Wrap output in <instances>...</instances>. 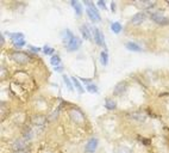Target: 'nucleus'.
Instances as JSON below:
<instances>
[{
    "label": "nucleus",
    "mask_w": 169,
    "mask_h": 153,
    "mask_svg": "<svg viewBox=\"0 0 169 153\" xmlns=\"http://www.w3.org/2000/svg\"><path fill=\"white\" fill-rule=\"evenodd\" d=\"M85 4L88 5V7L86 9V13L89 17L91 21H93V22H100L101 21V17H100L97 7L94 6V4H93V3H88V1H85Z\"/></svg>",
    "instance_id": "obj_1"
},
{
    "label": "nucleus",
    "mask_w": 169,
    "mask_h": 153,
    "mask_svg": "<svg viewBox=\"0 0 169 153\" xmlns=\"http://www.w3.org/2000/svg\"><path fill=\"white\" fill-rule=\"evenodd\" d=\"M11 57L18 64H21V65H24L29 61V56L25 54V53H22V51H14L11 54Z\"/></svg>",
    "instance_id": "obj_2"
},
{
    "label": "nucleus",
    "mask_w": 169,
    "mask_h": 153,
    "mask_svg": "<svg viewBox=\"0 0 169 153\" xmlns=\"http://www.w3.org/2000/svg\"><path fill=\"white\" fill-rule=\"evenodd\" d=\"M150 17H151V19H153L155 23H157V24H160V25L169 24V18H168V17H164V16H163L162 13H160V12H154V13L150 14Z\"/></svg>",
    "instance_id": "obj_3"
},
{
    "label": "nucleus",
    "mask_w": 169,
    "mask_h": 153,
    "mask_svg": "<svg viewBox=\"0 0 169 153\" xmlns=\"http://www.w3.org/2000/svg\"><path fill=\"white\" fill-rule=\"evenodd\" d=\"M66 46H67V48H68L69 51H74V50H76V49L80 48V46H81V40H80L78 36H74Z\"/></svg>",
    "instance_id": "obj_4"
},
{
    "label": "nucleus",
    "mask_w": 169,
    "mask_h": 153,
    "mask_svg": "<svg viewBox=\"0 0 169 153\" xmlns=\"http://www.w3.org/2000/svg\"><path fill=\"white\" fill-rule=\"evenodd\" d=\"M94 41L98 46H103L104 48H106V44H105V37H104V34L98 29V28H94Z\"/></svg>",
    "instance_id": "obj_5"
},
{
    "label": "nucleus",
    "mask_w": 169,
    "mask_h": 153,
    "mask_svg": "<svg viewBox=\"0 0 169 153\" xmlns=\"http://www.w3.org/2000/svg\"><path fill=\"white\" fill-rule=\"evenodd\" d=\"M70 117H71V120L75 122V123H81L82 121H83V114L79 110V109H73L70 112Z\"/></svg>",
    "instance_id": "obj_6"
},
{
    "label": "nucleus",
    "mask_w": 169,
    "mask_h": 153,
    "mask_svg": "<svg viewBox=\"0 0 169 153\" xmlns=\"http://www.w3.org/2000/svg\"><path fill=\"white\" fill-rule=\"evenodd\" d=\"M97 147H98V139L97 138H92L86 144L85 151H86V153H94V151L97 149Z\"/></svg>",
    "instance_id": "obj_7"
},
{
    "label": "nucleus",
    "mask_w": 169,
    "mask_h": 153,
    "mask_svg": "<svg viewBox=\"0 0 169 153\" xmlns=\"http://www.w3.org/2000/svg\"><path fill=\"white\" fill-rule=\"evenodd\" d=\"M80 32L82 35V37L85 38V40H88L91 41L92 40V31H91V25H87V24H82L80 26Z\"/></svg>",
    "instance_id": "obj_8"
},
{
    "label": "nucleus",
    "mask_w": 169,
    "mask_h": 153,
    "mask_svg": "<svg viewBox=\"0 0 169 153\" xmlns=\"http://www.w3.org/2000/svg\"><path fill=\"white\" fill-rule=\"evenodd\" d=\"M145 21V13L144 12H137L136 14L132 16L131 18V23L134 25H141Z\"/></svg>",
    "instance_id": "obj_9"
},
{
    "label": "nucleus",
    "mask_w": 169,
    "mask_h": 153,
    "mask_svg": "<svg viewBox=\"0 0 169 153\" xmlns=\"http://www.w3.org/2000/svg\"><path fill=\"white\" fill-rule=\"evenodd\" d=\"M28 147V141L25 139H18L13 142V149L14 151H25Z\"/></svg>",
    "instance_id": "obj_10"
},
{
    "label": "nucleus",
    "mask_w": 169,
    "mask_h": 153,
    "mask_svg": "<svg viewBox=\"0 0 169 153\" xmlns=\"http://www.w3.org/2000/svg\"><path fill=\"white\" fill-rule=\"evenodd\" d=\"M126 83L125 82H120V83H118L116 86H115V90H113V93L116 94V96H122L125 91H126Z\"/></svg>",
    "instance_id": "obj_11"
},
{
    "label": "nucleus",
    "mask_w": 169,
    "mask_h": 153,
    "mask_svg": "<svg viewBox=\"0 0 169 153\" xmlns=\"http://www.w3.org/2000/svg\"><path fill=\"white\" fill-rule=\"evenodd\" d=\"M125 47L127 50H131V51H142V48L135 42H126Z\"/></svg>",
    "instance_id": "obj_12"
},
{
    "label": "nucleus",
    "mask_w": 169,
    "mask_h": 153,
    "mask_svg": "<svg viewBox=\"0 0 169 153\" xmlns=\"http://www.w3.org/2000/svg\"><path fill=\"white\" fill-rule=\"evenodd\" d=\"M7 35H8V37L11 38V40L13 41V43L24 40V34H22V32H13V34H7Z\"/></svg>",
    "instance_id": "obj_13"
},
{
    "label": "nucleus",
    "mask_w": 169,
    "mask_h": 153,
    "mask_svg": "<svg viewBox=\"0 0 169 153\" xmlns=\"http://www.w3.org/2000/svg\"><path fill=\"white\" fill-rule=\"evenodd\" d=\"M71 5H73V7H74V10H75V13H76L78 16H81V14H82V6H81V4H80L79 1H76V0H73Z\"/></svg>",
    "instance_id": "obj_14"
},
{
    "label": "nucleus",
    "mask_w": 169,
    "mask_h": 153,
    "mask_svg": "<svg viewBox=\"0 0 169 153\" xmlns=\"http://www.w3.org/2000/svg\"><path fill=\"white\" fill-rule=\"evenodd\" d=\"M45 123V117L44 116H35L32 119V124L33 126H43Z\"/></svg>",
    "instance_id": "obj_15"
},
{
    "label": "nucleus",
    "mask_w": 169,
    "mask_h": 153,
    "mask_svg": "<svg viewBox=\"0 0 169 153\" xmlns=\"http://www.w3.org/2000/svg\"><path fill=\"white\" fill-rule=\"evenodd\" d=\"M130 117L131 119H134V120H137L139 122L144 121L145 120V115L143 112H132V114H130Z\"/></svg>",
    "instance_id": "obj_16"
},
{
    "label": "nucleus",
    "mask_w": 169,
    "mask_h": 153,
    "mask_svg": "<svg viewBox=\"0 0 169 153\" xmlns=\"http://www.w3.org/2000/svg\"><path fill=\"white\" fill-rule=\"evenodd\" d=\"M105 108L108 109V110H115L117 108L116 102L113 99H111V98H106L105 99Z\"/></svg>",
    "instance_id": "obj_17"
},
{
    "label": "nucleus",
    "mask_w": 169,
    "mask_h": 153,
    "mask_svg": "<svg viewBox=\"0 0 169 153\" xmlns=\"http://www.w3.org/2000/svg\"><path fill=\"white\" fill-rule=\"evenodd\" d=\"M63 34H64V35H63V42H64L66 44L71 40L74 36H75V35H73V32H71L70 30H68V29H66V31H64Z\"/></svg>",
    "instance_id": "obj_18"
},
{
    "label": "nucleus",
    "mask_w": 169,
    "mask_h": 153,
    "mask_svg": "<svg viewBox=\"0 0 169 153\" xmlns=\"http://www.w3.org/2000/svg\"><path fill=\"white\" fill-rule=\"evenodd\" d=\"M50 62H51V65L55 66V67L59 66V65H61V57H60V55H57V54L52 55L51 59H50Z\"/></svg>",
    "instance_id": "obj_19"
},
{
    "label": "nucleus",
    "mask_w": 169,
    "mask_h": 153,
    "mask_svg": "<svg viewBox=\"0 0 169 153\" xmlns=\"http://www.w3.org/2000/svg\"><path fill=\"white\" fill-rule=\"evenodd\" d=\"M111 30L113 31L115 34H119V32L122 31V25H120V23H118V22L112 23V24H111Z\"/></svg>",
    "instance_id": "obj_20"
},
{
    "label": "nucleus",
    "mask_w": 169,
    "mask_h": 153,
    "mask_svg": "<svg viewBox=\"0 0 169 153\" xmlns=\"http://www.w3.org/2000/svg\"><path fill=\"white\" fill-rule=\"evenodd\" d=\"M100 62H101L103 66H106L108 64V55H107L106 51H101V54H100Z\"/></svg>",
    "instance_id": "obj_21"
},
{
    "label": "nucleus",
    "mask_w": 169,
    "mask_h": 153,
    "mask_svg": "<svg viewBox=\"0 0 169 153\" xmlns=\"http://www.w3.org/2000/svg\"><path fill=\"white\" fill-rule=\"evenodd\" d=\"M86 89H87V91L91 92V93H97V92H98V86H97L95 84H92V83L87 84V85H86Z\"/></svg>",
    "instance_id": "obj_22"
},
{
    "label": "nucleus",
    "mask_w": 169,
    "mask_h": 153,
    "mask_svg": "<svg viewBox=\"0 0 169 153\" xmlns=\"http://www.w3.org/2000/svg\"><path fill=\"white\" fill-rule=\"evenodd\" d=\"M73 83H74V85H75V87H76V90L79 91V93H83V87L81 86V84H80V82L75 78V76H73Z\"/></svg>",
    "instance_id": "obj_23"
},
{
    "label": "nucleus",
    "mask_w": 169,
    "mask_h": 153,
    "mask_svg": "<svg viewBox=\"0 0 169 153\" xmlns=\"http://www.w3.org/2000/svg\"><path fill=\"white\" fill-rule=\"evenodd\" d=\"M63 82H64V84L67 85V87H68V90L69 91H73V84H71V82H70V79L68 78V75H63Z\"/></svg>",
    "instance_id": "obj_24"
},
{
    "label": "nucleus",
    "mask_w": 169,
    "mask_h": 153,
    "mask_svg": "<svg viewBox=\"0 0 169 153\" xmlns=\"http://www.w3.org/2000/svg\"><path fill=\"white\" fill-rule=\"evenodd\" d=\"M116 153H132V151H131L129 147H125V146H120L116 149Z\"/></svg>",
    "instance_id": "obj_25"
},
{
    "label": "nucleus",
    "mask_w": 169,
    "mask_h": 153,
    "mask_svg": "<svg viewBox=\"0 0 169 153\" xmlns=\"http://www.w3.org/2000/svg\"><path fill=\"white\" fill-rule=\"evenodd\" d=\"M42 50H43V53L47 54V55H51V54L54 53V49H52L51 47H49V46H44Z\"/></svg>",
    "instance_id": "obj_26"
},
{
    "label": "nucleus",
    "mask_w": 169,
    "mask_h": 153,
    "mask_svg": "<svg viewBox=\"0 0 169 153\" xmlns=\"http://www.w3.org/2000/svg\"><path fill=\"white\" fill-rule=\"evenodd\" d=\"M24 46H25V41H24V40L18 41V42H14V47H17V48H22V47H24Z\"/></svg>",
    "instance_id": "obj_27"
},
{
    "label": "nucleus",
    "mask_w": 169,
    "mask_h": 153,
    "mask_svg": "<svg viewBox=\"0 0 169 153\" xmlns=\"http://www.w3.org/2000/svg\"><path fill=\"white\" fill-rule=\"evenodd\" d=\"M29 49H30L31 51H33V53H38V51H41V48H38V47H33V46H29Z\"/></svg>",
    "instance_id": "obj_28"
},
{
    "label": "nucleus",
    "mask_w": 169,
    "mask_h": 153,
    "mask_svg": "<svg viewBox=\"0 0 169 153\" xmlns=\"http://www.w3.org/2000/svg\"><path fill=\"white\" fill-rule=\"evenodd\" d=\"M57 115H59V109H57V110H55V111L51 114V116L49 117V120H50V121H51V120H54L55 117H57Z\"/></svg>",
    "instance_id": "obj_29"
},
{
    "label": "nucleus",
    "mask_w": 169,
    "mask_h": 153,
    "mask_svg": "<svg viewBox=\"0 0 169 153\" xmlns=\"http://www.w3.org/2000/svg\"><path fill=\"white\" fill-rule=\"evenodd\" d=\"M98 5H99L101 9L106 10V4H105V1H103V0H99V1H98Z\"/></svg>",
    "instance_id": "obj_30"
},
{
    "label": "nucleus",
    "mask_w": 169,
    "mask_h": 153,
    "mask_svg": "<svg viewBox=\"0 0 169 153\" xmlns=\"http://www.w3.org/2000/svg\"><path fill=\"white\" fill-rule=\"evenodd\" d=\"M55 71H56V72H62V71H63V65L61 64V65H59V66H56V67H55Z\"/></svg>",
    "instance_id": "obj_31"
},
{
    "label": "nucleus",
    "mask_w": 169,
    "mask_h": 153,
    "mask_svg": "<svg viewBox=\"0 0 169 153\" xmlns=\"http://www.w3.org/2000/svg\"><path fill=\"white\" fill-rule=\"evenodd\" d=\"M111 11L116 12V3H111Z\"/></svg>",
    "instance_id": "obj_32"
},
{
    "label": "nucleus",
    "mask_w": 169,
    "mask_h": 153,
    "mask_svg": "<svg viewBox=\"0 0 169 153\" xmlns=\"http://www.w3.org/2000/svg\"><path fill=\"white\" fill-rule=\"evenodd\" d=\"M5 43V40H4V35H1V46H4Z\"/></svg>",
    "instance_id": "obj_33"
},
{
    "label": "nucleus",
    "mask_w": 169,
    "mask_h": 153,
    "mask_svg": "<svg viewBox=\"0 0 169 153\" xmlns=\"http://www.w3.org/2000/svg\"><path fill=\"white\" fill-rule=\"evenodd\" d=\"M14 153H28L26 151H16Z\"/></svg>",
    "instance_id": "obj_34"
}]
</instances>
